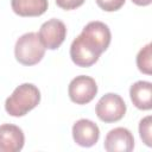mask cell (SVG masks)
Here are the masks:
<instances>
[{
    "label": "cell",
    "instance_id": "obj_1",
    "mask_svg": "<svg viewBox=\"0 0 152 152\" xmlns=\"http://www.w3.org/2000/svg\"><path fill=\"white\" fill-rule=\"evenodd\" d=\"M110 39V30L104 23L97 20L88 23L70 45L72 62L82 68L91 66L97 62L100 55L107 50Z\"/></svg>",
    "mask_w": 152,
    "mask_h": 152
},
{
    "label": "cell",
    "instance_id": "obj_2",
    "mask_svg": "<svg viewBox=\"0 0 152 152\" xmlns=\"http://www.w3.org/2000/svg\"><path fill=\"white\" fill-rule=\"evenodd\" d=\"M40 102V91L32 83L18 86L5 101V109L11 116H24Z\"/></svg>",
    "mask_w": 152,
    "mask_h": 152
},
{
    "label": "cell",
    "instance_id": "obj_3",
    "mask_svg": "<svg viewBox=\"0 0 152 152\" xmlns=\"http://www.w3.org/2000/svg\"><path fill=\"white\" fill-rule=\"evenodd\" d=\"M45 53V48L42 44L38 33L27 32L20 36L14 46V56L23 65H34L39 63Z\"/></svg>",
    "mask_w": 152,
    "mask_h": 152
},
{
    "label": "cell",
    "instance_id": "obj_4",
    "mask_svg": "<svg viewBox=\"0 0 152 152\" xmlns=\"http://www.w3.org/2000/svg\"><path fill=\"white\" fill-rule=\"evenodd\" d=\"M95 113L97 118L106 124L116 122L125 116L126 103L120 95L115 93H107L97 101Z\"/></svg>",
    "mask_w": 152,
    "mask_h": 152
},
{
    "label": "cell",
    "instance_id": "obj_5",
    "mask_svg": "<svg viewBox=\"0 0 152 152\" xmlns=\"http://www.w3.org/2000/svg\"><path fill=\"white\" fill-rule=\"evenodd\" d=\"M70 100L76 104L89 103L97 94V84L95 80L87 75H80L72 78L68 87Z\"/></svg>",
    "mask_w": 152,
    "mask_h": 152
},
{
    "label": "cell",
    "instance_id": "obj_6",
    "mask_svg": "<svg viewBox=\"0 0 152 152\" xmlns=\"http://www.w3.org/2000/svg\"><path fill=\"white\" fill-rule=\"evenodd\" d=\"M38 36L45 49L56 50L66 37V26L62 20L52 18L42 24Z\"/></svg>",
    "mask_w": 152,
    "mask_h": 152
},
{
    "label": "cell",
    "instance_id": "obj_7",
    "mask_svg": "<svg viewBox=\"0 0 152 152\" xmlns=\"http://www.w3.org/2000/svg\"><path fill=\"white\" fill-rule=\"evenodd\" d=\"M103 146L108 152H131L134 147V138L129 129L115 127L107 133Z\"/></svg>",
    "mask_w": 152,
    "mask_h": 152
},
{
    "label": "cell",
    "instance_id": "obj_8",
    "mask_svg": "<svg viewBox=\"0 0 152 152\" xmlns=\"http://www.w3.org/2000/svg\"><path fill=\"white\" fill-rule=\"evenodd\" d=\"M72 138L77 145L82 147H91L100 138V129L91 120L80 119L72 126Z\"/></svg>",
    "mask_w": 152,
    "mask_h": 152
},
{
    "label": "cell",
    "instance_id": "obj_9",
    "mask_svg": "<svg viewBox=\"0 0 152 152\" xmlns=\"http://www.w3.org/2000/svg\"><path fill=\"white\" fill-rule=\"evenodd\" d=\"M25 137L23 129L15 125L0 126V152H18L24 147Z\"/></svg>",
    "mask_w": 152,
    "mask_h": 152
},
{
    "label": "cell",
    "instance_id": "obj_10",
    "mask_svg": "<svg viewBox=\"0 0 152 152\" xmlns=\"http://www.w3.org/2000/svg\"><path fill=\"white\" fill-rule=\"evenodd\" d=\"M129 96L133 104L141 110L152 108V83L148 81H137L129 88Z\"/></svg>",
    "mask_w": 152,
    "mask_h": 152
},
{
    "label": "cell",
    "instance_id": "obj_11",
    "mask_svg": "<svg viewBox=\"0 0 152 152\" xmlns=\"http://www.w3.org/2000/svg\"><path fill=\"white\" fill-rule=\"evenodd\" d=\"M12 10L20 17H38L46 12L48 0H11Z\"/></svg>",
    "mask_w": 152,
    "mask_h": 152
},
{
    "label": "cell",
    "instance_id": "obj_12",
    "mask_svg": "<svg viewBox=\"0 0 152 152\" xmlns=\"http://www.w3.org/2000/svg\"><path fill=\"white\" fill-rule=\"evenodd\" d=\"M151 43L146 44L144 48H141L137 55V65L138 69L146 74L151 75L152 72V52H151Z\"/></svg>",
    "mask_w": 152,
    "mask_h": 152
},
{
    "label": "cell",
    "instance_id": "obj_13",
    "mask_svg": "<svg viewBox=\"0 0 152 152\" xmlns=\"http://www.w3.org/2000/svg\"><path fill=\"white\" fill-rule=\"evenodd\" d=\"M151 124H152V118L151 115L145 116L144 119L140 120L139 122V134L142 141L145 142L146 146L151 147L152 146V138H151Z\"/></svg>",
    "mask_w": 152,
    "mask_h": 152
},
{
    "label": "cell",
    "instance_id": "obj_14",
    "mask_svg": "<svg viewBox=\"0 0 152 152\" xmlns=\"http://www.w3.org/2000/svg\"><path fill=\"white\" fill-rule=\"evenodd\" d=\"M126 0H96L97 6L106 12H114L120 10Z\"/></svg>",
    "mask_w": 152,
    "mask_h": 152
},
{
    "label": "cell",
    "instance_id": "obj_15",
    "mask_svg": "<svg viewBox=\"0 0 152 152\" xmlns=\"http://www.w3.org/2000/svg\"><path fill=\"white\" fill-rule=\"evenodd\" d=\"M84 1L86 0H56V4L61 8L69 11V10H75L80 6H82Z\"/></svg>",
    "mask_w": 152,
    "mask_h": 152
},
{
    "label": "cell",
    "instance_id": "obj_16",
    "mask_svg": "<svg viewBox=\"0 0 152 152\" xmlns=\"http://www.w3.org/2000/svg\"><path fill=\"white\" fill-rule=\"evenodd\" d=\"M152 0H132V2H134L138 6H147L151 4Z\"/></svg>",
    "mask_w": 152,
    "mask_h": 152
}]
</instances>
